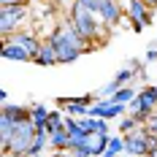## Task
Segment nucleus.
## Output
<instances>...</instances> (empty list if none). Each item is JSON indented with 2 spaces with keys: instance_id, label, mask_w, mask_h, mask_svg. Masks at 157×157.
<instances>
[{
  "instance_id": "nucleus-1",
  "label": "nucleus",
  "mask_w": 157,
  "mask_h": 157,
  "mask_svg": "<svg viewBox=\"0 0 157 157\" xmlns=\"http://www.w3.org/2000/svg\"><path fill=\"white\" fill-rule=\"evenodd\" d=\"M49 41L54 44V49H57V57H60V63L63 65H71L76 63L78 57L84 54V52H90V49H95L81 33L71 25V22H65V25H60L57 30L49 35Z\"/></svg>"
},
{
  "instance_id": "nucleus-2",
  "label": "nucleus",
  "mask_w": 157,
  "mask_h": 157,
  "mask_svg": "<svg viewBox=\"0 0 157 157\" xmlns=\"http://www.w3.org/2000/svg\"><path fill=\"white\" fill-rule=\"evenodd\" d=\"M68 22L76 27L92 46H100L103 44V38H106V25H103V19L95 14L92 8H87V6H81L73 0V6H71V16H68Z\"/></svg>"
},
{
  "instance_id": "nucleus-3",
  "label": "nucleus",
  "mask_w": 157,
  "mask_h": 157,
  "mask_svg": "<svg viewBox=\"0 0 157 157\" xmlns=\"http://www.w3.org/2000/svg\"><path fill=\"white\" fill-rule=\"evenodd\" d=\"M157 111V87H144L138 90V95L127 103V114H133L141 125H146L149 114Z\"/></svg>"
},
{
  "instance_id": "nucleus-4",
  "label": "nucleus",
  "mask_w": 157,
  "mask_h": 157,
  "mask_svg": "<svg viewBox=\"0 0 157 157\" xmlns=\"http://www.w3.org/2000/svg\"><path fill=\"white\" fill-rule=\"evenodd\" d=\"M25 22H27V3L0 6V33H3V38L6 35H14Z\"/></svg>"
},
{
  "instance_id": "nucleus-5",
  "label": "nucleus",
  "mask_w": 157,
  "mask_h": 157,
  "mask_svg": "<svg viewBox=\"0 0 157 157\" xmlns=\"http://www.w3.org/2000/svg\"><path fill=\"white\" fill-rule=\"evenodd\" d=\"M35 133H38V127L33 125L30 119L16 122L14 133H11V141H8V155H14V157H27V149H30Z\"/></svg>"
},
{
  "instance_id": "nucleus-6",
  "label": "nucleus",
  "mask_w": 157,
  "mask_h": 157,
  "mask_svg": "<svg viewBox=\"0 0 157 157\" xmlns=\"http://www.w3.org/2000/svg\"><path fill=\"white\" fill-rule=\"evenodd\" d=\"M152 11H155V8H149L144 0H127V3H125L127 25H130V27H133L136 33L146 30V27L152 25Z\"/></svg>"
},
{
  "instance_id": "nucleus-7",
  "label": "nucleus",
  "mask_w": 157,
  "mask_h": 157,
  "mask_svg": "<svg viewBox=\"0 0 157 157\" xmlns=\"http://www.w3.org/2000/svg\"><path fill=\"white\" fill-rule=\"evenodd\" d=\"M152 144H155V136L146 127H138V130L125 136V155L127 157H144V155H149Z\"/></svg>"
},
{
  "instance_id": "nucleus-8",
  "label": "nucleus",
  "mask_w": 157,
  "mask_h": 157,
  "mask_svg": "<svg viewBox=\"0 0 157 157\" xmlns=\"http://www.w3.org/2000/svg\"><path fill=\"white\" fill-rule=\"evenodd\" d=\"M98 16L103 19L106 27H117V25L125 19V3H119V0H100Z\"/></svg>"
},
{
  "instance_id": "nucleus-9",
  "label": "nucleus",
  "mask_w": 157,
  "mask_h": 157,
  "mask_svg": "<svg viewBox=\"0 0 157 157\" xmlns=\"http://www.w3.org/2000/svg\"><path fill=\"white\" fill-rule=\"evenodd\" d=\"M92 100H95L92 95H84V98H63L60 100V109L65 111V117H87Z\"/></svg>"
},
{
  "instance_id": "nucleus-10",
  "label": "nucleus",
  "mask_w": 157,
  "mask_h": 157,
  "mask_svg": "<svg viewBox=\"0 0 157 157\" xmlns=\"http://www.w3.org/2000/svg\"><path fill=\"white\" fill-rule=\"evenodd\" d=\"M0 54H3V60H8V63H33V54L27 49H22L16 41H11V38H3Z\"/></svg>"
},
{
  "instance_id": "nucleus-11",
  "label": "nucleus",
  "mask_w": 157,
  "mask_h": 157,
  "mask_svg": "<svg viewBox=\"0 0 157 157\" xmlns=\"http://www.w3.org/2000/svg\"><path fill=\"white\" fill-rule=\"evenodd\" d=\"M6 38H11V41H16V44H19L22 49H27V52L33 54V60H35V54H38V49H41V44H44V41H41V38H38L35 33H27V30H16L14 35H6Z\"/></svg>"
},
{
  "instance_id": "nucleus-12",
  "label": "nucleus",
  "mask_w": 157,
  "mask_h": 157,
  "mask_svg": "<svg viewBox=\"0 0 157 157\" xmlns=\"http://www.w3.org/2000/svg\"><path fill=\"white\" fill-rule=\"evenodd\" d=\"M33 63H35V65H44V68L60 63V57H57V49H54V44H52L49 38L41 44V49H38V54H35V60H33Z\"/></svg>"
},
{
  "instance_id": "nucleus-13",
  "label": "nucleus",
  "mask_w": 157,
  "mask_h": 157,
  "mask_svg": "<svg viewBox=\"0 0 157 157\" xmlns=\"http://www.w3.org/2000/svg\"><path fill=\"white\" fill-rule=\"evenodd\" d=\"M52 141H49V130L46 127H38V133H35V138H33L30 149H27V157H41L44 149H49Z\"/></svg>"
},
{
  "instance_id": "nucleus-14",
  "label": "nucleus",
  "mask_w": 157,
  "mask_h": 157,
  "mask_svg": "<svg viewBox=\"0 0 157 157\" xmlns=\"http://www.w3.org/2000/svg\"><path fill=\"white\" fill-rule=\"evenodd\" d=\"M49 141H52V149H57V152H71V136H68V127H60V130L49 133Z\"/></svg>"
},
{
  "instance_id": "nucleus-15",
  "label": "nucleus",
  "mask_w": 157,
  "mask_h": 157,
  "mask_svg": "<svg viewBox=\"0 0 157 157\" xmlns=\"http://www.w3.org/2000/svg\"><path fill=\"white\" fill-rule=\"evenodd\" d=\"M3 114L11 117L14 122H25L30 119V106H19V103H3Z\"/></svg>"
},
{
  "instance_id": "nucleus-16",
  "label": "nucleus",
  "mask_w": 157,
  "mask_h": 157,
  "mask_svg": "<svg viewBox=\"0 0 157 157\" xmlns=\"http://www.w3.org/2000/svg\"><path fill=\"white\" fill-rule=\"evenodd\" d=\"M49 114H52V109H49L46 103H33L30 106V122L35 127H44L49 119Z\"/></svg>"
},
{
  "instance_id": "nucleus-17",
  "label": "nucleus",
  "mask_w": 157,
  "mask_h": 157,
  "mask_svg": "<svg viewBox=\"0 0 157 157\" xmlns=\"http://www.w3.org/2000/svg\"><path fill=\"white\" fill-rule=\"evenodd\" d=\"M125 155V136H111L109 138V149L103 152V157H122Z\"/></svg>"
},
{
  "instance_id": "nucleus-18",
  "label": "nucleus",
  "mask_w": 157,
  "mask_h": 157,
  "mask_svg": "<svg viewBox=\"0 0 157 157\" xmlns=\"http://www.w3.org/2000/svg\"><path fill=\"white\" fill-rule=\"evenodd\" d=\"M109 138H111V136H100V133H92V136H90V144H92V157H103V152L109 149Z\"/></svg>"
},
{
  "instance_id": "nucleus-19",
  "label": "nucleus",
  "mask_w": 157,
  "mask_h": 157,
  "mask_svg": "<svg viewBox=\"0 0 157 157\" xmlns=\"http://www.w3.org/2000/svg\"><path fill=\"white\" fill-rule=\"evenodd\" d=\"M63 114H65L63 109H60V111H52V114H49L46 125H44V127L49 130V133H54V130H60V127H65V119H63Z\"/></svg>"
},
{
  "instance_id": "nucleus-20",
  "label": "nucleus",
  "mask_w": 157,
  "mask_h": 157,
  "mask_svg": "<svg viewBox=\"0 0 157 157\" xmlns=\"http://www.w3.org/2000/svg\"><path fill=\"white\" fill-rule=\"evenodd\" d=\"M138 125H141V122H138V119H136L133 114H125V117L119 119V133H122V136H127V133L138 130Z\"/></svg>"
},
{
  "instance_id": "nucleus-21",
  "label": "nucleus",
  "mask_w": 157,
  "mask_h": 157,
  "mask_svg": "<svg viewBox=\"0 0 157 157\" xmlns=\"http://www.w3.org/2000/svg\"><path fill=\"white\" fill-rule=\"evenodd\" d=\"M136 95H138V90H133V87L127 84V87H119V90H117L114 100H117V103H130V100H133Z\"/></svg>"
},
{
  "instance_id": "nucleus-22",
  "label": "nucleus",
  "mask_w": 157,
  "mask_h": 157,
  "mask_svg": "<svg viewBox=\"0 0 157 157\" xmlns=\"http://www.w3.org/2000/svg\"><path fill=\"white\" fill-rule=\"evenodd\" d=\"M138 76V73H136V71H133V68H130V65H125V68H119V71H117V81H119V84H122V87H127V84H130V81H133V78Z\"/></svg>"
},
{
  "instance_id": "nucleus-23",
  "label": "nucleus",
  "mask_w": 157,
  "mask_h": 157,
  "mask_svg": "<svg viewBox=\"0 0 157 157\" xmlns=\"http://www.w3.org/2000/svg\"><path fill=\"white\" fill-rule=\"evenodd\" d=\"M119 87H122V84H119V81L114 78V81H109V84H103V87H100V90L95 92V98H114Z\"/></svg>"
},
{
  "instance_id": "nucleus-24",
  "label": "nucleus",
  "mask_w": 157,
  "mask_h": 157,
  "mask_svg": "<svg viewBox=\"0 0 157 157\" xmlns=\"http://www.w3.org/2000/svg\"><path fill=\"white\" fill-rule=\"evenodd\" d=\"M73 157H92V144H84V146H76L73 152H71Z\"/></svg>"
},
{
  "instance_id": "nucleus-25",
  "label": "nucleus",
  "mask_w": 157,
  "mask_h": 157,
  "mask_svg": "<svg viewBox=\"0 0 157 157\" xmlns=\"http://www.w3.org/2000/svg\"><path fill=\"white\" fill-rule=\"evenodd\" d=\"M146 130H149V133H152V136H157V111H152V114H149V119H146Z\"/></svg>"
},
{
  "instance_id": "nucleus-26",
  "label": "nucleus",
  "mask_w": 157,
  "mask_h": 157,
  "mask_svg": "<svg viewBox=\"0 0 157 157\" xmlns=\"http://www.w3.org/2000/svg\"><path fill=\"white\" fill-rule=\"evenodd\" d=\"M144 63H157V46H149V49H146V57H144Z\"/></svg>"
},
{
  "instance_id": "nucleus-27",
  "label": "nucleus",
  "mask_w": 157,
  "mask_h": 157,
  "mask_svg": "<svg viewBox=\"0 0 157 157\" xmlns=\"http://www.w3.org/2000/svg\"><path fill=\"white\" fill-rule=\"evenodd\" d=\"M127 65H130V68H133V71H136L138 76H144V63H141V60H130Z\"/></svg>"
},
{
  "instance_id": "nucleus-28",
  "label": "nucleus",
  "mask_w": 157,
  "mask_h": 157,
  "mask_svg": "<svg viewBox=\"0 0 157 157\" xmlns=\"http://www.w3.org/2000/svg\"><path fill=\"white\" fill-rule=\"evenodd\" d=\"M76 3H81V6H87V8H92L95 14H98V6H100V0H76Z\"/></svg>"
},
{
  "instance_id": "nucleus-29",
  "label": "nucleus",
  "mask_w": 157,
  "mask_h": 157,
  "mask_svg": "<svg viewBox=\"0 0 157 157\" xmlns=\"http://www.w3.org/2000/svg\"><path fill=\"white\" fill-rule=\"evenodd\" d=\"M8 3H30V0H0V6H8Z\"/></svg>"
},
{
  "instance_id": "nucleus-30",
  "label": "nucleus",
  "mask_w": 157,
  "mask_h": 157,
  "mask_svg": "<svg viewBox=\"0 0 157 157\" xmlns=\"http://www.w3.org/2000/svg\"><path fill=\"white\" fill-rule=\"evenodd\" d=\"M144 3H146L149 8H157V0H144Z\"/></svg>"
},
{
  "instance_id": "nucleus-31",
  "label": "nucleus",
  "mask_w": 157,
  "mask_h": 157,
  "mask_svg": "<svg viewBox=\"0 0 157 157\" xmlns=\"http://www.w3.org/2000/svg\"><path fill=\"white\" fill-rule=\"evenodd\" d=\"M52 157H63V155H52Z\"/></svg>"
},
{
  "instance_id": "nucleus-32",
  "label": "nucleus",
  "mask_w": 157,
  "mask_h": 157,
  "mask_svg": "<svg viewBox=\"0 0 157 157\" xmlns=\"http://www.w3.org/2000/svg\"><path fill=\"white\" fill-rule=\"evenodd\" d=\"M155 141H157V136H155Z\"/></svg>"
}]
</instances>
